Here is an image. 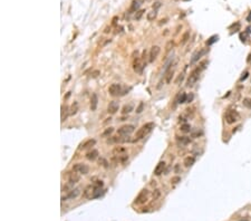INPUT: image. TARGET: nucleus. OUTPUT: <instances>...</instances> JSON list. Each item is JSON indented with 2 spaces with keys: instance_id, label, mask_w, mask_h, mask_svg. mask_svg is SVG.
Returning <instances> with one entry per match:
<instances>
[{
  "instance_id": "f257e3e1",
  "label": "nucleus",
  "mask_w": 251,
  "mask_h": 221,
  "mask_svg": "<svg viewBox=\"0 0 251 221\" xmlns=\"http://www.w3.org/2000/svg\"><path fill=\"white\" fill-rule=\"evenodd\" d=\"M154 123L152 122H149L146 123V124H144L143 126H142L141 129L138 130L137 132H136V135H135V138H134V142L136 141H140V140H142L143 138H145V135H147L149 133L152 131V130L154 129Z\"/></svg>"
},
{
  "instance_id": "f03ea898",
  "label": "nucleus",
  "mask_w": 251,
  "mask_h": 221,
  "mask_svg": "<svg viewBox=\"0 0 251 221\" xmlns=\"http://www.w3.org/2000/svg\"><path fill=\"white\" fill-rule=\"evenodd\" d=\"M135 131V126L134 125H131V124H126V125H123L122 127L118 129L117 131V134L118 135H122V136H129L131 135L132 133Z\"/></svg>"
},
{
  "instance_id": "7ed1b4c3",
  "label": "nucleus",
  "mask_w": 251,
  "mask_h": 221,
  "mask_svg": "<svg viewBox=\"0 0 251 221\" xmlns=\"http://www.w3.org/2000/svg\"><path fill=\"white\" fill-rule=\"evenodd\" d=\"M224 117H226V122H227L228 124H234L237 121L239 120V114H238V112H236V110H230L226 113V116Z\"/></svg>"
},
{
  "instance_id": "20e7f679",
  "label": "nucleus",
  "mask_w": 251,
  "mask_h": 221,
  "mask_svg": "<svg viewBox=\"0 0 251 221\" xmlns=\"http://www.w3.org/2000/svg\"><path fill=\"white\" fill-rule=\"evenodd\" d=\"M201 69L202 68H195L194 71H192V73L190 74V76H189V78H187V86H193L194 84L196 83V80L199 79V76H200V72H201Z\"/></svg>"
},
{
  "instance_id": "39448f33",
  "label": "nucleus",
  "mask_w": 251,
  "mask_h": 221,
  "mask_svg": "<svg viewBox=\"0 0 251 221\" xmlns=\"http://www.w3.org/2000/svg\"><path fill=\"white\" fill-rule=\"evenodd\" d=\"M73 171L76 172V173H78V174H87L89 171V168L86 164H83V163H77V164H75V165L73 166Z\"/></svg>"
},
{
  "instance_id": "423d86ee",
  "label": "nucleus",
  "mask_w": 251,
  "mask_h": 221,
  "mask_svg": "<svg viewBox=\"0 0 251 221\" xmlns=\"http://www.w3.org/2000/svg\"><path fill=\"white\" fill-rule=\"evenodd\" d=\"M147 198H149V191L143 190L141 193L136 196L135 203H136V204H143V203H145L147 201Z\"/></svg>"
},
{
  "instance_id": "0eeeda50",
  "label": "nucleus",
  "mask_w": 251,
  "mask_h": 221,
  "mask_svg": "<svg viewBox=\"0 0 251 221\" xmlns=\"http://www.w3.org/2000/svg\"><path fill=\"white\" fill-rule=\"evenodd\" d=\"M121 89H122V86L120 84H112L108 87V93L112 96H117L121 93Z\"/></svg>"
},
{
  "instance_id": "6e6552de",
  "label": "nucleus",
  "mask_w": 251,
  "mask_h": 221,
  "mask_svg": "<svg viewBox=\"0 0 251 221\" xmlns=\"http://www.w3.org/2000/svg\"><path fill=\"white\" fill-rule=\"evenodd\" d=\"M160 52H161V48H160L159 46H153L152 48H151V50H150V61L151 63H153L154 60L156 59V57L159 56V54H160Z\"/></svg>"
},
{
  "instance_id": "1a4fd4ad",
  "label": "nucleus",
  "mask_w": 251,
  "mask_h": 221,
  "mask_svg": "<svg viewBox=\"0 0 251 221\" xmlns=\"http://www.w3.org/2000/svg\"><path fill=\"white\" fill-rule=\"evenodd\" d=\"M118 108H120V105H118V103L115 101H112L108 104V107H107V112L110 114H115L118 110Z\"/></svg>"
},
{
  "instance_id": "9d476101",
  "label": "nucleus",
  "mask_w": 251,
  "mask_h": 221,
  "mask_svg": "<svg viewBox=\"0 0 251 221\" xmlns=\"http://www.w3.org/2000/svg\"><path fill=\"white\" fill-rule=\"evenodd\" d=\"M164 169H165V162L161 161V162L157 163V165L155 166V169H154V174L161 175L163 172H164Z\"/></svg>"
},
{
  "instance_id": "9b49d317",
  "label": "nucleus",
  "mask_w": 251,
  "mask_h": 221,
  "mask_svg": "<svg viewBox=\"0 0 251 221\" xmlns=\"http://www.w3.org/2000/svg\"><path fill=\"white\" fill-rule=\"evenodd\" d=\"M205 54V50L204 49H201V50H198V52H194V55L192 56V58H191V64H194V63H196V61L199 60L200 58H201V56L204 55Z\"/></svg>"
},
{
  "instance_id": "f8f14e48",
  "label": "nucleus",
  "mask_w": 251,
  "mask_h": 221,
  "mask_svg": "<svg viewBox=\"0 0 251 221\" xmlns=\"http://www.w3.org/2000/svg\"><path fill=\"white\" fill-rule=\"evenodd\" d=\"M80 194V189H78V188H76V189H73V190H71L69 192H68V194H67V199H76L77 196H79Z\"/></svg>"
},
{
  "instance_id": "ddd939ff",
  "label": "nucleus",
  "mask_w": 251,
  "mask_h": 221,
  "mask_svg": "<svg viewBox=\"0 0 251 221\" xmlns=\"http://www.w3.org/2000/svg\"><path fill=\"white\" fill-rule=\"evenodd\" d=\"M133 68H134V71L136 72V73H138V74H141L142 72H143L144 65L141 64V60H140V58H137L136 60L134 61V64H133Z\"/></svg>"
},
{
  "instance_id": "4468645a",
  "label": "nucleus",
  "mask_w": 251,
  "mask_h": 221,
  "mask_svg": "<svg viewBox=\"0 0 251 221\" xmlns=\"http://www.w3.org/2000/svg\"><path fill=\"white\" fill-rule=\"evenodd\" d=\"M97 104H98V97L97 94H93L92 97H91V110H96L97 108Z\"/></svg>"
},
{
  "instance_id": "2eb2a0df",
  "label": "nucleus",
  "mask_w": 251,
  "mask_h": 221,
  "mask_svg": "<svg viewBox=\"0 0 251 221\" xmlns=\"http://www.w3.org/2000/svg\"><path fill=\"white\" fill-rule=\"evenodd\" d=\"M176 141H178V143L180 145L185 146V145L190 144V143H191V138H187V136H180V138H176Z\"/></svg>"
},
{
  "instance_id": "dca6fc26",
  "label": "nucleus",
  "mask_w": 251,
  "mask_h": 221,
  "mask_svg": "<svg viewBox=\"0 0 251 221\" xmlns=\"http://www.w3.org/2000/svg\"><path fill=\"white\" fill-rule=\"evenodd\" d=\"M97 157H98V151L97 150L89 151L88 153L86 154V159L89 160V161H95Z\"/></svg>"
},
{
  "instance_id": "f3484780",
  "label": "nucleus",
  "mask_w": 251,
  "mask_h": 221,
  "mask_svg": "<svg viewBox=\"0 0 251 221\" xmlns=\"http://www.w3.org/2000/svg\"><path fill=\"white\" fill-rule=\"evenodd\" d=\"M95 143H96L95 140H87V141L84 142L83 144L80 145L79 149H80V150H86V149H88V147L93 146V145H95Z\"/></svg>"
},
{
  "instance_id": "a211bd4d",
  "label": "nucleus",
  "mask_w": 251,
  "mask_h": 221,
  "mask_svg": "<svg viewBox=\"0 0 251 221\" xmlns=\"http://www.w3.org/2000/svg\"><path fill=\"white\" fill-rule=\"evenodd\" d=\"M194 162H195V159H194V157H187L184 159L183 164H184L185 168H190V166H192L193 164H194Z\"/></svg>"
},
{
  "instance_id": "6ab92c4d",
  "label": "nucleus",
  "mask_w": 251,
  "mask_h": 221,
  "mask_svg": "<svg viewBox=\"0 0 251 221\" xmlns=\"http://www.w3.org/2000/svg\"><path fill=\"white\" fill-rule=\"evenodd\" d=\"M133 110V104H126L123 106L122 108V114L126 115V114H129Z\"/></svg>"
},
{
  "instance_id": "aec40b11",
  "label": "nucleus",
  "mask_w": 251,
  "mask_h": 221,
  "mask_svg": "<svg viewBox=\"0 0 251 221\" xmlns=\"http://www.w3.org/2000/svg\"><path fill=\"white\" fill-rule=\"evenodd\" d=\"M140 6H141V2H140L138 0H134V1L132 2V6H131V8H129V11H131V12H135L136 10H138Z\"/></svg>"
},
{
  "instance_id": "412c9836",
  "label": "nucleus",
  "mask_w": 251,
  "mask_h": 221,
  "mask_svg": "<svg viewBox=\"0 0 251 221\" xmlns=\"http://www.w3.org/2000/svg\"><path fill=\"white\" fill-rule=\"evenodd\" d=\"M79 175H77L76 174V172L75 173H69V181L68 182H71V183H77V182L79 181Z\"/></svg>"
},
{
  "instance_id": "4be33fe9",
  "label": "nucleus",
  "mask_w": 251,
  "mask_h": 221,
  "mask_svg": "<svg viewBox=\"0 0 251 221\" xmlns=\"http://www.w3.org/2000/svg\"><path fill=\"white\" fill-rule=\"evenodd\" d=\"M187 101V95L185 93H182V94L178 95V97H176V102L180 103V104H183V103H185Z\"/></svg>"
},
{
  "instance_id": "5701e85b",
  "label": "nucleus",
  "mask_w": 251,
  "mask_h": 221,
  "mask_svg": "<svg viewBox=\"0 0 251 221\" xmlns=\"http://www.w3.org/2000/svg\"><path fill=\"white\" fill-rule=\"evenodd\" d=\"M67 112H68V106L66 105H63L61 106V122H64L66 118H67Z\"/></svg>"
},
{
  "instance_id": "b1692460",
  "label": "nucleus",
  "mask_w": 251,
  "mask_h": 221,
  "mask_svg": "<svg viewBox=\"0 0 251 221\" xmlns=\"http://www.w3.org/2000/svg\"><path fill=\"white\" fill-rule=\"evenodd\" d=\"M114 132V129L113 127H108V129H106L104 131V132L102 133V138H110V135H112V133Z\"/></svg>"
},
{
  "instance_id": "393cba45",
  "label": "nucleus",
  "mask_w": 251,
  "mask_h": 221,
  "mask_svg": "<svg viewBox=\"0 0 251 221\" xmlns=\"http://www.w3.org/2000/svg\"><path fill=\"white\" fill-rule=\"evenodd\" d=\"M156 15H157V12H156V10H152L151 12H149L146 15V18L149 21H152V20H154V19L156 18Z\"/></svg>"
},
{
  "instance_id": "a878e982",
  "label": "nucleus",
  "mask_w": 251,
  "mask_h": 221,
  "mask_svg": "<svg viewBox=\"0 0 251 221\" xmlns=\"http://www.w3.org/2000/svg\"><path fill=\"white\" fill-rule=\"evenodd\" d=\"M173 76H174V72L173 71H170L168 72V74H166L165 76V82L166 84H170L172 82V78H173Z\"/></svg>"
},
{
  "instance_id": "bb28decb",
  "label": "nucleus",
  "mask_w": 251,
  "mask_h": 221,
  "mask_svg": "<svg viewBox=\"0 0 251 221\" xmlns=\"http://www.w3.org/2000/svg\"><path fill=\"white\" fill-rule=\"evenodd\" d=\"M181 132L183 133H190L191 131V126L190 124H183V125H181Z\"/></svg>"
},
{
  "instance_id": "cd10ccee",
  "label": "nucleus",
  "mask_w": 251,
  "mask_h": 221,
  "mask_svg": "<svg viewBox=\"0 0 251 221\" xmlns=\"http://www.w3.org/2000/svg\"><path fill=\"white\" fill-rule=\"evenodd\" d=\"M189 39H190V31H187V33H184L183 36H182V40H181V44H182V45H184V44L187 43Z\"/></svg>"
},
{
  "instance_id": "c85d7f7f",
  "label": "nucleus",
  "mask_w": 251,
  "mask_h": 221,
  "mask_svg": "<svg viewBox=\"0 0 251 221\" xmlns=\"http://www.w3.org/2000/svg\"><path fill=\"white\" fill-rule=\"evenodd\" d=\"M242 103H243V106H245L247 108H251V98H245Z\"/></svg>"
},
{
  "instance_id": "c756f323",
  "label": "nucleus",
  "mask_w": 251,
  "mask_h": 221,
  "mask_svg": "<svg viewBox=\"0 0 251 221\" xmlns=\"http://www.w3.org/2000/svg\"><path fill=\"white\" fill-rule=\"evenodd\" d=\"M123 152H125V149H124V147H115L113 151L114 154H118V155H121V153H123Z\"/></svg>"
},
{
  "instance_id": "7c9ffc66",
  "label": "nucleus",
  "mask_w": 251,
  "mask_h": 221,
  "mask_svg": "<svg viewBox=\"0 0 251 221\" xmlns=\"http://www.w3.org/2000/svg\"><path fill=\"white\" fill-rule=\"evenodd\" d=\"M201 135H202V131H195V132H193L192 134H191V138H200Z\"/></svg>"
},
{
  "instance_id": "2f4dec72",
  "label": "nucleus",
  "mask_w": 251,
  "mask_h": 221,
  "mask_svg": "<svg viewBox=\"0 0 251 221\" xmlns=\"http://www.w3.org/2000/svg\"><path fill=\"white\" fill-rule=\"evenodd\" d=\"M217 40H218V36H212L211 38H210V40L207 41V45L210 46V45H212V44L214 43V41H217Z\"/></svg>"
},
{
  "instance_id": "473e14b6",
  "label": "nucleus",
  "mask_w": 251,
  "mask_h": 221,
  "mask_svg": "<svg viewBox=\"0 0 251 221\" xmlns=\"http://www.w3.org/2000/svg\"><path fill=\"white\" fill-rule=\"evenodd\" d=\"M179 182H181L180 176H173V178L171 179V183L172 184H178Z\"/></svg>"
},
{
  "instance_id": "72a5a7b5",
  "label": "nucleus",
  "mask_w": 251,
  "mask_h": 221,
  "mask_svg": "<svg viewBox=\"0 0 251 221\" xmlns=\"http://www.w3.org/2000/svg\"><path fill=\"white\" fill-rule=\"evenodd\" d=\"M77 103H74L73 104V106H71V115H74V114H76V112H77Z\"/></svg>"
},
{
  "instance_id": "f704fd0d",
  "label": "nucleus",
  "mask_w": 251,
  "mask_h": 221,
  "mask_svg": "<svg viewBox=\"0 0 251 221\" xmlns=\"http://www.w3.org/2000/svg\"><path fill=\"white\" fill-rule=\"evenodd\" d=\"M161 196V192H160V190H154V192H153V200H156V199H159V196Z\"/></svg>"
},
{
  "instance_id": "c9c22d12",
  "label": "nucleus",
  "mask_w": 251,
  "mask_h": 221,
  "mask_svg": "<svg viewBox=\"0 0 251 221\" xmlns=\"http://www.w3.org/2000/svg\"><path fill=\"white\" fill-rule=\"evenodd\" d=\"M99 164H102L104 168H108V162L105 159H99Z\"/></svg>"
},
{
  "instance_id": "e433bc0d",
  "label": "nucleus",
  "mask_w": 251,
  "mask_h": 221,
  "mask_svg": "<svg viewBox=\"0 0 251 221\" xmlns=\"http://www.w3.org/2000/svg\"><path fill=\"white\" fill-rule=\"evenodd\" d=\"M144 108V103H141V104L138 105V107L136 108V113H141L142 110H143Z\"/></svg>"
},
{
  "instance_id": "4c0bfd02",
  "label": "nucleus",
  "mask_w": 251,
  "mask_h": 221,
  "mask_svg": "<svg viewBox=\"0 0 251 221\" xmlns=\"http://www.w3.org/2000/svg\"><path fill=\"white\" fill-rule=\"evenodd\" d=\"M172 47H173V41H168V45H166V49H165V50H166V52H170Z\"/></svg>"
},
{
  "instance_id": "58836bf2",
  "label": "nucleus",
  "mask_w": 251,
  "mask_h": 221,
  "mask_svg": "<svg viewBox=\"0 0 251 221\" xmlns=\"http://www.w3.org/2000/svg\"><path fill=\"white\" fill-rule=\"evenodd\" d=\"M143 12H145L144 10H140V11H137V15H135V19H140L142 17V15H143Z\"/></svg>"
},
{
  "instance_id": "ea45409f",
  "label": "nucleus",
  "mask_w": 251,
  "mask_h": 221,
  "mask_svg": "<svg viewBox=\"0 0 251 221\" xmlns=\"http://www.w3.org/2000/svg\"><path fill=\"white\" fill-rule=\"evenodd\" d=\"M248 75H249V73L248 72H245V74H242V76H241V78H240V82H243V80L248 77Z\"/></svg>"
},
{
  "instance_id": "a19ab883",
  "label": "nucleus",
  "mask_w": 251,
  "mask_h": 221,
  "mask_svg": "<svg viewBox=\"0 0 251 221\" xmlns=\"http://www.w3.org/2000/svg\"><path fill=\"white\" fill-rule=\"evenodd\" d=\"M160 7H161V2H160V1H157V2H155V3L153 5V10L159 9Z\"/></svg>"
},
{
  "instance_id": "79ce46f5",
  "label": "nucleus",
  "mask_w": 251,
  "mask_h": 221,
  "mask_svg": "<svg viewBox=\"0 0 251 221\" xmlns=\"http://www.w3.org/2000/svg\"><path fill=\"white\" fill-rule=\"evenodd\" d=\"M99 74H101V72H99V71H94L92 73V77H93V78H96V77H97Z\"/></svg>"
},
{
  "instance_id": "37998d69",
  "label": "nucleus",
  "mask_w": 251,
  "mask_h": 221,
  "mask_svg": "<svg viewBox=\"0 0 251 221\" xmlns=\"http://www.w3.org/2000/svg\"><path fill=\"white\" fill-rule=\"evenodd\" d=\"M207 64H208V61H207V60L202 61V63H201V67H200V68H202V69H203V68H205V65H207Z\"/></svg>"
},
{
  "instance_id": "c03bdc74",
  "label": "nucleus",
  "mask_w": 251,
  "mask_h": 221,
  "mask_svg": "<svg viewBox=\"0 0 251 221\" xmlns=\"http://www.w3.org/2000/svg\"><path fill=\"white\" fill-rule=\"evenodd\" d=\"M193 99V94H190V95L187 96V102H191Z\"/></svg>"
},
{
  "instance_id": "a18cd8bd",
  "label": "nucleus",
  "mask_w": 251,
  "mask_h": 221,
  "mask_svg": "<svg viewBox=\"0 0 251 221\" xmlns=\"http://www.w3.org/2000/svg\"><path fill=\"white\" fill-rule=\"evenodd\" d=\"M175 172H176V173H179V172H180V165H179V164H176V165H175Z\"/></svg>"
},
{
  "instance_id": "49530a36",
  "label": "nucleus",
  "mask_w": 251,
  "mask_h": 221,
  "mask_svg": "<svg viewBox=\"0 0 251 221\" xmlns=\"http://www.w3.org/2000/svg\"><path fill=\"white\" fill-rule=\"evenodd\" d=\"M247 61H248V63H251V54L249 55V58L247 59Z\"/></svg>"
},
{
  "instance_id": "de8ad7c7",
  "label": "nucleus",
  "mask_w": 251,
  "mask_h": 221,
  "mask_svg": "<svg viewBox=\"0 0 251 221\" xmlns=\"http://www.w3.org/2000/svg\"><path fill=\"white\" fill-rule=\"evenodd\" d=\"M247 20H248V21H251V14L248 16V18H247Z\"/></svg>"
},
{
  "instance_id": "09e8293b",
  "label": "nucleus",
  "mask_w": 251,
  "mask_h": 221,
  "mask_svg": "<svg viewBox=\"0 0 251 221\" xmlns=\"http://www.w3.org/2000/svg\"><path fill=\"white\" fill-rule=\"evenodd\" d=\"M138 1H140V2H144V1H145V0H138Z\"/></svg>"
}]
</instances>
